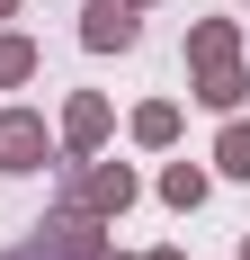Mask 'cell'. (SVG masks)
<instances>
[{
  "instance_id": "7c38bea8",
  "label": "cell",
  "mask_w": 250,
  "mask_h": 260,
  "mask_svg": "<svg viewBox=\"0 0 250 260\" xmlns=\"http://www.w3.org/2000/svg\"><path fill=\"white\" fill-rule=\"evenodd\" d=\"M125 9H152V0H125Z\"/></svg>"
},
{
  "instance_id": "4fadbf2b",
  "label": "cell",
  "mask_w": 250,
  "mask_h": 260,
  "mask_svg": "<svg viewBox=\"0 0 250 260\" xmlns=\"http://www.w3.org/2000/svg\"><path fill=\"white\" fill-rule=\"evenodd\" d=\"M152 260H179V251H152Z\"/></svg>"
},
{
  "instance_id": "6da1fadb",
  "label": "cell",
  "mask_w": 250,
  "mask_h": 260,
  "mask_svg": "<svg viewBox=\"0 0 250 260\" xmlns=\"http://www.w3.org/2000/svg\"><path fill=\"white\" fill-rule=\"evenodd\" d=\"M134 198H143V180L125 161H72L63 171V207H80V215H125Z\"/></svg>"
},
{
  "instance_id": "ba28073f",
  "label": "cell",
  "mask_w": 250,
  "mask_h": 260,
  "mask_svg": "<svg viewBox=\"0 0 250 260\" xmlns=\"http://www.w3.org/2000/svg\"><path fill=\"white\" fill-rule=\"evenodd\" d=\"M134 144H152V153L179 144V108H170V99H143V108H134Z\"/></svg>"
},
{
  "instance_id": "30bf717a",
  "label": "cell",
  "mask_w": 250,
  "mask_h": 260,
  "mask_svg": "<svg viewBox=\"0 0 250 260\" xmlns=\"http://www.w3.org/2000/svg\"><path fill=\"white\" fill-rule=\"evenodd\" d=\"M18 81H36V45L0 27V90H18Z\"/></svg>"
},
{
  "instance_id": "8fae6325",
  "label": "cell",
  "mask_w": 250,
  "mask_h": 260,
  "mask_svg": "<svg viewBox=\"0 0 250 260\" xmlns=\"http://www.w3.org/2000/svg\"><path fill=\"white\" fill-rule=\"evenodd\" d=\"M0 18H18V0H0Z\"/></svg>"
},
{
  "instance_id": "7a4b0ae2",
  "label": "cell",
  "mask_w": 250,
  "mask_h": 260,
  "mask_svg": "<svg viewBox=\"0 0 250 260\" xmlns=\"http://www.w3.org/2000/svg\"><path fill=\"white\" fill-rule=\"evenodd\" d=\"M45 153H54L45 117L36 108H0V171H45Z\"/></svg>"
},
{
  "instance_id": "5b68a950",
  "label": "cell",
  "mask_w": 250,
  "mask_h": 260,
  "mask_svg": "<svg viewBox=\"0 0 250 260\" xmlns=\"http://www.w3.org/2000/svg\"><path fill=\"white\" fill-rule=\"evenodd\" d=\"M215 63H241V27L232 18H197L188 27V72H215Z\"/></svg>"
},
{
  "instance_id": "9c48e42d",
  "label": "cell",
  "mask_w": 250,
  "mask_h": 260,
  "mask_svg": "<svg viewBox=\"0 0 250 260\" xmlns=\"http://www.w3.org/2000/svg\"><path fill=\"white\" fill-rule=\"evenodd\" d=\"M215 171H224V180H250V117H232V126L215 135Z\"/></svg>"
},
{
  "instance_id": "5bb4252c",
  "label": "cell",
  "mask_w": 250,
  "mask_h": 260,
  "mask_svg": "<svg viewBox=\"0 0 250 260\" xmlns=\"http://www.w3.org/2000/svg\"><path fill=\"white\" fill-rule=\"evenodd\" d=\"M241 260H250V234H241Z\"/></svg>"
},
{
  "instance_id": "8992f818",
  "label": "cell",
  "mask_w": 250,
  "mask_h": 260,
  "mask_svg": "<svg viewBox=\"0 0 250 260\" xmlns=\"http://www.w3.org/2000/svg\"><path fill=\"white\" fill-rule=\"evenodd\" d=\"M197 99L215 108V117H232V108L250 99V72H241V63H215V72H197Z\"/></svg>"
},
{
  "instance_id": "277c9868",
  "label": "cell",
  "mask_w": 250,
  "mask_h": 260,
  "mask_svg": "<svg viewBox=\"0 0 250 260\" xmlns=\"http://www.w3.org/2000/svg\"><path fill=\"white\" fill-rule=\"evenodd\" d=\"M134 36H143V18H134L125 0H90V9H80V45L90 54H125Z\"/></svg>"
},
{
  "instance_id": "3957f363",
  "label": "cell",
  "mask_w": 250,
  "mask_h": 260,
  "mask_svg": "<svg viewBox=\"0 0 250 260\" xmlns=\"http://www.w3.org/2000/svg\"><path fill=\"white\" fill-rule=\"evenodd\" d=\"M107 126H116V117H107V99H99V90H72V99H63V153H72V161H90V153H99V144H107Z\"/></svg>"
},
{
  "instance_id": "52a82bcc",
  "label": "cell",
  "mask_w": 250,
  "mask_h": 260,
  "mask_svg": "<svg viewBox=\"0 0 250 260\" xmlns=\"http://www.w3.org/2000/svg\"><path fill=\"white\" fill-rule=\"evenodd\" d=\"M205 188H215V180H205L197 161H170V171H161V198H170L179 215H197V207H205Z\"/></svg>"
},
{
  "instance_id": "9a60e30c",
  "label": "cell",
  "mask_w": 250,
  "mask_h": 260,
  "mask_svg": "<svg viewBox=\"0 0 250 260\" xmlns=\"http://www.w3.org/2000/svg\"><path fill=\"white\" fill-rule=\"evenodd\" d=\"M99 260H125V251H99Z\"/></svg>"
}]
</instances>
